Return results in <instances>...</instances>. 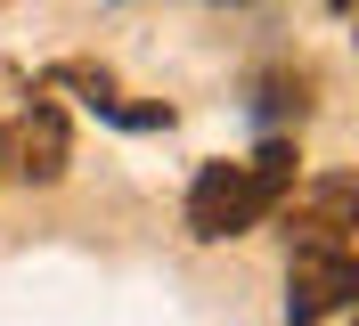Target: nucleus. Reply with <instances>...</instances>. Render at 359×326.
Returning <instances> with one entry per match:
<instances>
[{
  "label": "nucleus",
  "mask_w": 359,
  "mask_h": 326,
  "mask_svg": "<svg viewBox=\"0 0 359 326\" xmlns=\"http://www.w3.org/2000/svg\"><path fill=\"white\" fill-rule=\"evenodd\" d=\"M327 8H351V0H327Z\"/></svg>",
  "instance_id": "7"
},
{
  "label": "nucleus",
  "mask_w": 359,
  "mask_h": 326,
  "mask_svg": "<svg viewBox=\"0 0 359 326\" xmlns=\"http://www.w3.org/2000/svg\"><path fill=\"white\" fill-rule=\"evenodd\" d=\"M351 229H359V179L335 172V179H318V188L294 204V229H286V237L294 245H351Z\"/></svg>",
  "instance_id": "4"
},
{
  "label": "nucleus",
  "mask_w": 359,
  "mask_h": 326,
  "mask_svg": "<svg viewBox=\"0 0 359 326\" xmlns=\"http://www.w3.org/2000/svg\"><path fill=\"white\" fill-rule=\"evenodd\" d=\"M0 155H8V172L25 179V188H57L74 163V139H66V114L49 107V98H33V107L17 114V130L0 139Z\"/></svg>",
  "instance_id": "3"
},
{
  "label": "nucleus",
  "mask_w": 359,
  "mask_h": 326,
  "mask_svg": "<svg viewBox=\"0 0 359 326\" xmlns=\"http://www.w3.org/2000/svg\"><path fill=\"white\" fill-rule=\"evenodd\" d=\"M302 114H311V82H302V74H262V82H253V123H302Z\"/></svg>",
  "instance_id": "5"
},
{
  "label": "nucleus",
  "mask_w": 359,
  "mask_h": 326,
  "mask_svg": "<svg viewBox=\"0 0 359 326\" xmlns=\"http://www.w3.org/2000/svg\"><path fill=\"white\" fill-rule=\"evenodd\" d=\"M294 179H302L294 139H262V155H245V163H204L196 188H188V237L196 245L245 237L253 220H269L294 196Z\"/></svg>",
  "instance_id": "1"
},
{
  "label": "nucleus",
  "mask_w": 359,
  "mask_h": 326,
  "mask_svg": "<svg viewBox=\"0 0 359 326\" xmlns=\"http://www.w3.org/2000/svg\"><path fill=\"white\" fill-rule=\"evenodd\" d=\"M359 294V261L351 245H294L286 261V326H318Z\"/></svg>",
  "instance_id": "2"
},
{
  "label": "nucleus",
  "mask_w": 359,
  "mask_h": 326,
  "mask_svg": "<svg viewBox=\"0 0 359 326\" xmlns=\"http://www.w3.org/2000/svg\"><path fill=\"white\" fill-rule=\"evenodd\" d=\"M57 82H74V90L90 98V107H98V98H114V82L98 74V65H57Z\"/></svg>",
  "instance_id": "6"
}]
</instances>
